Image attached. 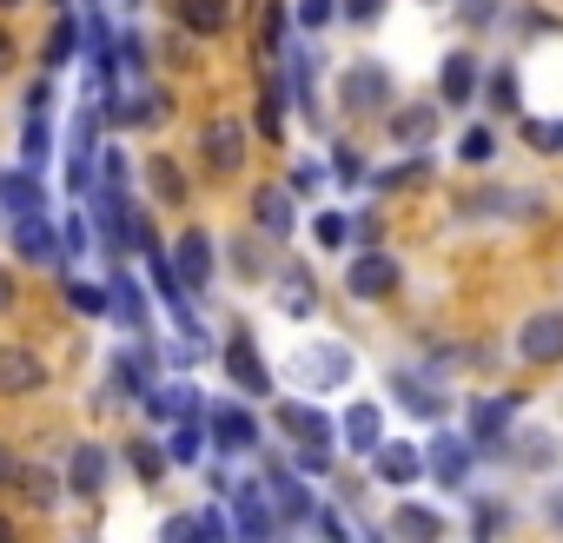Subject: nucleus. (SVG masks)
<instances>
[{"instance_id":"f257e3e1","label":"nucleus","mask_w":563,"mask_h":543,"mask_svg":"<svg viewBox=\"0 0 563 543\" xmlns=\"http://www.w3.org/2000/svg\"><path fill=\"white\" fill-rule=\"evenodd\" d=\"M339 100H345V113H391V100H398V87H391V67H378V60H352L345 74H339Z\"/></svg>"},{"instance_id":"f03ea898","label":"nucleus","mask_w":563,"mask_h":543,"mask_svg":"<svg viewBox=\"0 0 563 543\" xmlns=\"http://www.w3.org/2000/svg\"><path fill=\"white\" fill-rule=\"evenodd\" d=\"M100 107H87L80 120H74V140H67V192L74 199H87L93 186H100Z\"/></svg>"},{"instance_id":"7ed1b4c3","label":"nucleus","mask_w":563,"mask_h":543,"mask_svg":"<svg viewBox=\"0 0 563 543\" xmlns=\"http://www.w3.org/2000/svg\"><path fill=\"white\" fill-rule=\"evenodd\" d=\"M398 279H405V265H398L391 252H378V245H365V252L345 258V292H352V299H391Z\"/></svg>"},{"instance_id":"20e7f679","label":"nucleus","mask_w":563,"mask_h":543,"mask_svg":"<svg viewBox=\"0 0 563 543\" xmlns=\"http://www.w3.org/2000/svg\"><path fill=\"white\" fill-rule=\"evenodd\" d=\"M245 146H252V133H245L239 113H219V120H206V133H199L206 173H219V179H232V173L245 166Z\"/></svg>"},{"instance_id":"39448f33","label":"nucleus","mask_w":563,"mask_h":543,"mask_svg":"<svg viewBox=\"0 0 563 543\" xmlns=\"http://www.w3.org/2000/svg\"><path fill=\"white\" fill-rule=\"evenodd\" d=\"M510 418H517V398H510V391H497V398H471V444L490 451V457H504V444H510Z\"/></svg>"},{"instance_id":"423d86ee","label":"nucleus","mask_w":563,"mask_h":543,"mask_svg":"<svg viewBox=\"0 0 563 543\" xmlns=\"http://www.w3.org/2000/svg\"><path fill=\"white\" fill-rule=\"evenodd\" d=\"M471 464H477V444H471V437H451V431H438V437L424 444V477H438L444 490L471 484Z\"/></svg>"},{"instance_id":"0eeeda50","label":"nucleus","mask_w":563,"mask_h":543,"mask_svg":"<svg viewBox=\"0 0 563 543\" xmlns=\"http://www.w3.org/2000/svg\"><path fill=\"white\" fill-rule=\"evenodd\" d=\"M232 523H239L245 543H272L278 530H286V523H278V510H272V497H265V484H239L232 490Z\"/></svg>"},{"instance_id":"6e6552de","label":"nucleus","mask_w":563,"mask_h":543,"mask_svg":"<svg viewBox=\"0 0 563 543\" xmlns=\"http://www.w3.org/2000/svg\"><path fill=\"white\" fill-rule=\"evenodd\" d=\"M517 358L523 365H563V312H530L517 325Z\"/></svg>"},{"instance_id":"1a4fd4ad","label":"nucleus","mask_w":563,"mask_h":543,"mask_svg":"<svg viewBox=\"0 0 563 543\" xmlns=\"http://www.w3.org/2000/svg\"><path fill=\"white\" fill-rule=\"evenodd\" d=\"M166 258H173V272H179V286H186V292H206L212 265H219V258H212V232H199V225H186V232L173 239Z\"/></svg>"},{"instance_id":"9d476101","label":"nucleus","mask_w":563,"mask_h":543,"mask_svg":"<svg viewBox=\"0 0 563 543\" xmlns=\"http://www.w3.org/2000/svg\"><path fill=\"white\" fill-rule=\"evenodd\" d=\"M225 378H232L245 398H272V372H265L252 332H232V339H225Z\"/></svg>"},{"instance_id":"9b49d317","label":"nucleus","mask_w":563,"mask_h":543,"mask_svg":"<svg viewBox=\"0 0 563 543\" xmlns=\"http://www.w3.org/2000/svg\"><path fill=\"white\" fill-rule=\"evenodd\" d=\"M265 497H272V510H278V523H286V530H292V523H312V517H319L312 490H306V484H299V477H292L286 464H278V470H265Z\"/></svg>"},{"instance_id":"f8f14e48","label":"nucleus","mask_w":563,"mask_h":543,"mask_svg":"<svg viewBox=\"0 0 563 543\" xmlns=\"http://www.w3.org/2000/svg\"><path fill=\"white\" fill-rule=\"evenodd\" d=\"M272 299H278V312L286 319H312L319 312V279L306 265H278L272 272Z\"/></svg>"},{"instance_id":"ddd939ff","label":"nucleus","mask_w":563,"mask_h":543,"mask_svg":"<svg viewBox=\"0 0 563 543\" xmlns=\"http://www.w3.org/2000/svg\"><path fill=\"white\" fill-rule=\"evenodd\" d=\"M385 133H391L405 153H424V146L438 140V107H424V100H405V107H391V113H385Z\"/></svg>"},{"instance_id":"4468645a","label":"nucleus","mask_w":563,"mask_h":543,"mask_svg":"<svg viewBox=\"0 0 563 543\" xmlns=\"http://www.w3.org/2000/svg\"><path fill=\"white\" fill-rule=\"evenodd\" d=\"M153 385H159V352L140 339V345H126V352L113 358V391H120V398H146Z\"/></svg>"},{"instance_id":"2eb2a0df","label":"nucleus","mask_w":563,"mask_h":543,"mask_svg":"<svg viewBox=\"0 0 563 543\" xmlns=\"http://www.w3.org/2000/svg\"><path fill=\"white\" fill-rule=\"evenodd\" d=\"M391 398H398L411 418H444V385L424 378L418 365H398V372H391Z\"/></svg>"},{"instance_id":"dca6fc26","label":"nucleus","mask_w":563,"mask_h":543,"mask_svg":"<svg viewBox=\"0 0 563 543\" xmlns=\"http://www.w3.org/2000/svg\"><path fill=\"white\" fill-rule=\"evenodd\" d=\"M146 418L153 424H192V418H206V398H199V385H153L146 391Z\"/></svg>"},{"instance_id":"f3484780","label":"nucleus","mask_w":563,"mask_h":543,"mask_svg":"<svg viewBox=\"0 0 563 543\" xmlns=\"http://www.w3.org/2000/svg\"><path fill=\"white\" fill-rule=\"evenodd\" d=\"M206 424H212L219 457H239V451H252V444H258V418H252L245 405H212V411H206Z\"/></svg>"},{"instance_id":"a211bd4d","label":"nucleus","mask_w":563,"mask_h":543,"mask_svg":"<svg viewBox=\"0 0 563 543\" xmlns=\"http://www.w3.org/2000/svg\"><path fill=\"white\" fill-rule=\"evenodd\" d=\"M47 385V365L27 345H0V398H34Z\"/></svg>"},{"instance_id":"6ab92c4d","label":"nucleus","mask_w":563,"mask_h":543,"mask_svg":"<svg viewBox=\"0 0 563 543\" xmlns=\"http://www.w3.org/2000/svg\"><path fill=\"white\" fill-rule=\"evenodd\" d=\"M477 80H484L477 54L457 47V54H444V67H438V100H444V107H471V100H477Z\"/></svg>"},{"instance_id":"aec40b11","label":"nucleus","mask_w":563,"mask_h":543,"mask_svg":"<svg viewBox=\"0 0 563 543\" xmlns=\"http://www.w3.org/2000/svg\"><path fill=\"white\" fill-rule=\"evenodd\" d=\"M252 225H258L265 239H292V225H299L292 186H258V192H252Z\"/></svg>"},{"instance_id":"412c9836","label":"nucleus","mask_w":563,"mask_h":543,"mask_svg":"<svg viewBox=\"0 0 563 543\" xmlns=\"http://www.w3.org/2000/svg\"><path fill=\"white\" fill-rule=\"evenodd\" d=\"M14 252H21V258H34V265H67V252H60V232L47 225V212H27V219H14Z\"/></svg>"},{"instance_id":"4be33fe9","label":"nucleus","mask_w":563,"mask_h":543,"mask_svg":"<svg viewBox=\"0 0 563 543\" xmlns=\"http://www.w3.org/2000/svg\"><path fill=\"white\" fill-rule=\"evenodd\" d=\"M299 372H306L312 391H339V385H352V352L345 345H312L299 358Z\"/></svg>"},{"instance_id":"5701e85b","label":"nucleus","mask_w":563,"mask_h":543,"mask_svg":"<svg viewBox=\"0 0 563 543\" xmlns=\"http://www.w3.org/2000/svg\"><path fill=\"white\" fill-rule=\"evenodd\" d=\"M278 431H286L292 444H325V451H332V418H325L319 405H299V398L278 405Z\"/></svg>"},{"instance_id":"b1692460","label":"nucleus","mask_w":563,"mask_h":543,"mask_svg":"<svg viewBox=\"0 0 563 543\" xmlns=\"http://www.w3.org/2000/svg\"><path fill=\"white\" fill-rule=\"evenodd\" d=\"M339 437H345L352 457H372V451L385 444V411H378V405H352L345 424H339Z\"/></svg>"},{"instance_id":"393cba45","label":"nucleus","mask_w":563,"mask_h":543,"mask_svg":"<svg viewBox=\"0 0 563 543\" xmlns=\"http://www.w3.org/2000/svg\"><path fill=\"white\" fill-rule=\"evenodd\" d=\"M391 543H444V517L431 503H398L391 510Z\"/></svg>"},{"instance_id":"a878e982","label":"nucleus","mask_w":563,"mask_h":543,"mask_svg":"<svg viewBox=\"0 0 563 543\" xmlns=\"http://www.w3.org/2000/svg\"><path fill=\"white\" fill-rule=\"evenodd\" d=\"M372 464H378V470H372L378 484H418V477H424V451H418V444H378Z\"/></svg>"},{"instance_id":"bb28decb","label":"nucleus","mask_w":563,"mask_h":543,"mask_svg":"<svg viewBox=\"0 0 563 543\" xmlns=\"http://www.w3.org/2000/svg\"><path fill=\"white\" fill-rule=\"evenodd\" d=\"M67 490H74V497H100V490H107V451H100V444H80V451L67 457Z\"/></svg>"},{"instance_id":"cd10ccee","label":"nucleus","mask_w":563,"mask_h":543,"mask_svg":"<svg viewBox=\"0 0 563 543\" xmlns=\"http://www.w3.org/2000/svg\"><path fill=\"white\" fill-rule=\"evenodd\" d=\"M0 206H8L14 219H27V212H47V192H41V173H0Z\"/></svg>"},{"instance_id":"c85d7f7f","label":"nucleus","mask_w":563,"mask_h":543,"mask_svg":"<svg viewBox=\"0 0 563 543\" xmlns=\"http://www.w3.org/2000/svg\"><path fill=\"white\" fill-rule=\"evenodd\" d=\"M173 14L186 34H225L232 27V0H173Z\"/></svg>"},{"instance_id":"c756f323","label":"nucleus","mask_w":563,"mask_h":543,"mask_svg":"<svg viewBox=\"0 0 563 543\" xmlns=\"http://www.w3.org/2000/svg\"><path fill=\"white\" fill-rule=\"evenodd\" d=\"M225 252H232V272H239L245 286H272V272H278V265L265 258V245H258V239H245V232H239Z\"/></svg>"},{"instance_id":"7c9ffc66","label":"nucleus","mask_w":563,"mask_h":543,"mask_svg":"<svg viewBox=\"0 0 563 543\" xmlns=\"http://www.w3.org/2000/svg\"><path fill=\"white\" fill-rule=\"evenodd\" d=\"M107 292H113V319L146 332V299H140V286H133V272H113V286H107Z\"/></svg>"},{"instance_id":"2f4dec72","label":"nucleus","mask_w":563,"mask_h":543,"mask_svg":"<svg viewBox=\"0 0 563 543\" xmlns=\"http://www.w3.org/2000/svg\"><path fill=\"white\" fill-rule=\"evenodd\" d=\"M146 179H153V192H159V206H186V173L166 159V153H153L146 159Z\"/></svg>"},{"instance_id":"473e14b6","label":"nucleus","mask_w":563,"mask_h":543,"mask_svg":"<svg viewBox=\"0 0 563 543\" xmlns=\"http://www.w3.org/2000/svg\"><path fill=\"white\" fill-rule=\"evenodd\" d=\"M67 306L80 319H113V292L107 286H87V279H67Z\"/></svg>"},{"instance_id":"72a5a7b5","label":"nucleus","mask_w":563,"mask_h":543,"mask_svg":"<svg viewBox=\"0 0 563 543\" xmlns=\"http://www.w3.org/2000/svg\"><path fill=\"white\" fill-rule=\"evenodd\" d=\"M41 54H47V67H67V60H74V54H80V21H74V14H60V21H54V34H47V47H41Z\"/></svg>"},{"instance_id":"f704fd0d","label":"nucleus","mask_w":563,"mask_h":543,"mask_svg":"<svg viewBox=\"0 0 563 543\" xmlns=\"http://www.w3.org/2000/svg\"><path fill=\"white\" fill-rule=\"evenodd\" d=\"M126 464H133V477H140V484H159L173 457H166L159 444H140V437H133V444H126Z\"/></svg>"},{"instance_id":"c9c22d12","label":"nucleus","mask_w":563,"mask_h":543,"mask_svg":"<svg viewBox=\"0 0 563 543\" xmlns=\"http://www.w3.org/2000/svg\"><path fill=\"white\" fill-rule=\"evenodd\" d=\"M457 159H464V166H490V159H497V133H490V126H464Z\"/></svg>"},{"instance_id":"e433bc0d","label":"nucleus","mask_w":563,"mask_h":543,"mask_svg":"<svg viewBox=\"0 0 563 543\" xmlns=\"http://www.w3.org/2000/svg\"><path fill=\"white\" fill-rule=\"evenodd\" d=\"M166 457H173V464H199V457H206V431H199V418H192V424H173Z\"/></svg>"},{"instance_id":"4c0bfd02","label":"nucleus","mask_w":563,"mask_h":543,"mask_svg":"<svg viewBox=\"0 0 563 543\" xmlns=\"http://www.w3.org/2000/svg\"><path fill=\"white\" fill-rule=\"evenodd\" d=\"M312 239H319L325 252H345V245H352V219H345V212H319V219H312Z\"/></svg>"},{"instance_id":"58836bf2","label":"nucleus","mask_w":563,"mask_h":543,"mask_svg":"<svg viewBox=\"0 0 563 543\" xmlns=\"http://www.w3.org/2000/svg\"><path fill=\"white\" fill-rule=\"evenodd\" d=\"M484 107H490V113H517V74H510V67H497V74H490Z\"/></svg>"},{"instance_id":"ea45409f","label":"nucleus","mask_w":563,"mask_h":543,"mask_svg":"<svg viewBox=\"0 0 563 543\" xmlns=\"http://www.w3.org/2000/svg\"><path fill=\"white\" fill-rule=\"evenodd\" d=\"M332 179L339 186H365L372 173H365V153L358 146H332Z\"/></svg>"},{"instance_id":"a19ab883","label":"nucleus","mask_w":563,"mask_h":543,"mask_svg":"<svg viewBox=\"0 0 563 543\" xmlns=\"http://www.w3.org/2000/svg\"><path fill=\"white\" fill-rule=\"evenodd\" d=\"M431 179V159H405V166H391V173H378L372 186L378 192H398V186H424Z\"/></svg>"},{"instance_id":"79ce46f5","label":"nucleus","mask_w":563,"mask_h":543,"mask_svg":"<svg viewBox=\"0 0 563 543\" xmlns=\"http://www.w3.org/2000/svg\"><path fill=\"white\" fill-rule=\"evenodd\" d=\"M192 523H199V543H239V530L225 523V510H219V503H206V510H192Z\"/></svg>"},{"instance_id":"37998d69","label":"nucleus","mask_w":563,"mask_h":543,"mask_svg":"<svg viewBox=\"0 0 563 543\" xmlns=\"http://www.w3.org/2000/svg\"><path fill=\"white\" fill-rule=\"evenodd\" d=\"M523 146L530 153H563V120H523Z\"/></svg>"},{"instance_id":"c03bdc74","label":"nucleus","mask_w":563,"mask_h":543,"mask_svg":"<svg viewBox=\"0 0 563 543\" xmlns=\"http://www.w3.org/2000/svg\"><path fill=\"white\" fill-rule=\"evenodd\" d=\"M550 451H556V444H550L543 431H523V437L504 444V457H523V464H550Z\"/></svg>"},{"instance_id":"a18cd8bd","label":"nucleus","mask_w":563,"mask_h":543,"mask_svg":"<svg viewBox=\"0 0 563 543\" xmlns=\"http://www.w3.org/2000/svg\"><path fill=\"white\" fill-rule=\"evenodd\" d=\"M292 470L299 477H332V451L325 444H292Z\"/></svg>"},{"instance_id":"49530a36","label":"nucleus","mask_w":563,"mask_h":543,"mask_svg":"<svg viewBox=\"0 0 563 543\" xmlns=\"http://www.w3.org/2000/svg\"><path fill=\"white\" fill-rule=\"evenodd\" d=\"M339 21V0H299V27L306 34H319V27H332Z\"/></svg>"},{"instance_id":"de8ad7c7","label":"nucleus","mask_w":563,"mask_h":543,"mask_svg":"<svg viewBox=\"0 0 563 543\" xmlns=\"http://www.w3.org/2000/svg\"><path fill=\"white\" fill-rule=\"evenodd\" d=\"M339 14H345L352 27H372V21L385 14V0H339Z\"/></svg>"},{"instance_id":"09e8293b","label":"nucleus","mask_w":563,"mask_h":543,"mask_svg":"<svg viewBox=\"0 0 563 543\" xmlns=\"http://www.w3.org/2000/svg\"><path fill=\"white\" fill-rule=\"evenodd\" d=\"M159 543H199V523L192 517H166L159 523Z\"/></svg>"},{"instance_id":"8fccbe9b","label":"nucleus","mask_w":563,"mask_h":543,"mask_svg":"<svg viewBox=\"0 0 563 543\" xmlns=\"http://www.w3.org/2000/svg\"><path fill=\"white\" fill-rule=\"evenodd\" d=\"M60 252H67V258H74V252H87V219H80V212L60 225Z\"/></svg>"},{"instance_id":"3c124183","label":"nucleus","mask_w":563,"mask_h":543,"mask_svg":"<svg viewBox=\"0 0 563 543\" xmlns=\"http://www.w3.org/2000/svg\"><path fill=\"white\" fill-rule=\"evenodd\" d=\"M497 523H504V503H477V543H497Z\"/></svg>"},{"instance_id":"603ef678","label":"nucleus","mask_w":563,"mask_h":543,"mask_svg":"<svg viewBox=\"0 0 563 543\" xmlns=\"http://www.w3.org/2000/svg\"><path fill=\"white\" fill-rule=\"evenodd\" d=\"M457 14H464L471 27H490V21H497V0H457Z\"/></svg>"},{"instance_id":"864d4df0","label":"nucleus","mask_w":563,"mask_h":543,"mask_svg":"<svg viewBox=\"0 0 563 543\" xmlns=\"http://www.w3.org/2000/svg\"><path fill=\"white\" fill-rule=\"evenodd\" d=\"M278 47H286V8L265 14V54H278Z\"/></svg>"},{"instance_id":"5fc2aeb1","label":"nucleus","mask_w":563,"mask_h":543,"mask_svg":"<svg viewBox=\"0 0 563 543\" xmlns=\"http://www.w3.org/2000/svg\"><path fill=\"white\" fill-rule=\"evenodd\" d=\"M352 239H358V252H365V245L378 239V219H372V212H358V219H352Z\"/></svg>"},{"instance_id":"6e6d98bb","label":"nucleus","mask_w":563,"mask_h":543,"mask_svg":"<svg viewBox=\"0 0 563 543\" xmlns=\"http://www.w3.org/2000/svg\"><path fill=\"white\" fill-rule=\"evenodd\" d=\"M21 470H27V464H21V457H14V451H8V444H0V484H14V477H21Z\"/></svg>"},{"instance_id":"4d7b16f0","label":"nucleus","mask_w":563,"mask_h":543,"mask_svg":"<svg viewBox=\"0 0 563 543\" xmlns=\"http://www.w3.org/2000/svg\"><path fill=\"white\" fill-rule=\"evenodd\" d=\"M543 517H550V530H563V490H550V497H543Z\"/></svg>"},{"instance_id":"13d9d810","label":"nucleus","mask_w":563,"mask_h":543,"mask_svg":"<svg viewBox=\"0 0 563 543\" xmlns=\"http://www.w3.org/2000/svg\"><path fill=\"white\" fill-rule=\"evenodd\" d=\"M14 299H21V292H14V279L0 272V312H14Z\"/></svg>"},{"instance_id":"bf43d9fd","label":"nucleus","mask_w":563,"mask_h":543,"mask_svg":"<svg viewBox=\"0 0 563 543\" xmlns=\"http://www.w3.org/2000/svg\"><path fill=\"white\" fill-rule=\"evenodd\" d=\"M8 67H14V34L0 27V74H8Z\"/></svg>"},{"instance_id":"052dcab7","label":"nucleus","mask_w":563,"mask_h":543,"mask_svg":"<svg viewBox=\"0 0 563 543\" xmlns=\"http://www.w3.org/2000/svg\"><path fill=\"white\" fill-rule=\"evenodd\" d=\"M0 543H14V523H8V517H0Z\"/></svg>"},{"instance_id":"680f3d73","label":"nucleus","mask_w":563,"mask_h":543,"mask_svg":"<svg viewBox=\"0 0 563 543\" xmlns=\"http://www.w3.org/2000/svg\"><path fill=\"white\" fill-rule=\"evenodd\" d=\"M8 8H21V0H0V14H8Z\"/></svg>"},{"instance_id":"e2e57ef3","label":"nucleus","mask_w":563,"mask_h":543,"mask_svg":"<svg viewBox=\"0 0 563 543\" xmlns=\"http://www.w3.org/2000/svg\"><path fill=\"white\" fill-rule=\"evenodd\" d=\"M332 543H345V536H332Z\"/></svg>"}]
</instances>
